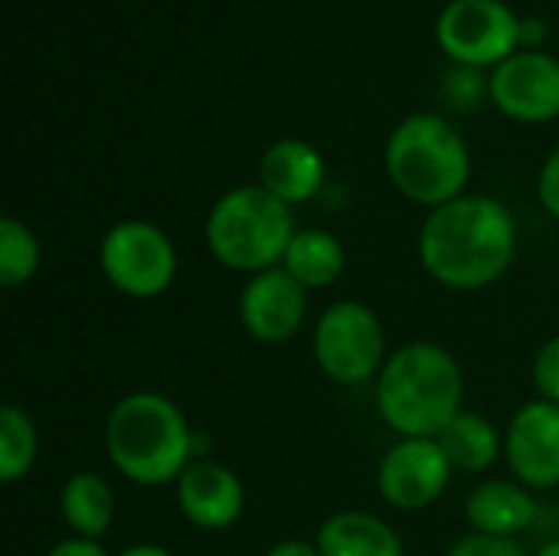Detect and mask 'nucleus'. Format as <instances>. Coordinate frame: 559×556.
Returning a JSON list of instances; mask_svg holds the SVG:
<instances>
[{"mask_svg":"<svg viewBox=\"0 0 559 556\" xmlns=\"http://www.w3.org/2000/svg\"><path fill=\"white\" fill-rule=\"evenodd\" d=\"M518 256L514 213L495 197H459L436 206L419 229V262L445 288L495 285Z\"/></svg>","mask_w":559,"mask_h":556,"instance_id":"nucleus-1","label":"nucleus"},{"mask_svg":"<svg viewBox=\"0 0 559 556\" xmlns=\"http://www.w3.org/2000/svg\"><path fill=\"white\" fill-rule=\"evenodd\" d=\"M462 367L436 341L396 347L377 377L380 419L400 439H439L462 413Z\"/></svg>","mask_w":559,"mask_h":556,"instance_id":"nucleus-2","label":"nucleus"},{"mask_svg":"<svg viewBox=\"0 0 559 556\" xmlns=\"http://www.w3.org/2000/svg\"><path fill=\"white\" fill-rule=\"evenodd\" d=\"M105 452L134 485H177L190 465L193 436L183 410L160 393H131L115 403L105 423Z\"/></svg>","mask_w":559,"mask_h":556,"instance_id":"nucleus-3","label":"nucleus"},{"mask_svg":"<svg viewBox=\"0 0 559 556\" xmlns=\"http://www.w3.org/2000/svg\"><path fill=\"white\" fill-rule=\"evenodd\" d=\"M386 174L393 187L419 206H445L465 197L472 154L452 121L436 111L403 118L386 141Z\"/></svg>","mask_w":559,"mask_h":556,"instance_id":"nucleus-4","label":"nucleus"},{"mask_svg":"<svg viewBox=\"0 0 559 556\" xmlns=\"http://www.w3.org/2000/svg\"><path fill=\"white\" fill-rule=\"evenodd\" d=\"M295 233L292 206L262 184L223 193L206 216V246L213 259L246 275L282 265Z\"/></svg>","mask_w":559,"mask_h":556,"instance_id":"nucleus-5","label":"nucleus"},{"mask_svg":"<svg viewBox=\"0 0 559 556\" xmlns=\"http://www.w3.org/2000/svg\"><path fill=\"white\" fill-rule=\"evenodd\" d=\"M314 360L328 380L341 387L380 377L386 364V338L373 308L360 301H334L314 324Z\"/></svg>","mask_w":559,"mask_h":556,"instance_id":"nucleus-6","label":"nucleus"},{"mask_svg":"<svg viewBox=\"0 0 559 556\" xmlns=\"http://www.w3.org/2000/svg\"><path fill=\"white\" fill-rule=\"evenodd\" d=\"M102 275L128 298H157L177 275V249L170 236L147 220L115 223L98 249Z\"/></svg>","mask_w":559,"mask_h":556,"instance_id":"nucleus-7","label":"nucleus"},{"mask_svg":"<svg viewBox=\"0 0 559 556\" xmlns=\"http://www.w3.org/2000/svg\"><path fill=\"white\" fill-rule=\"evenodd\" d=\"M524 26L501 0H452L436 23L439 46L462 66H501Z\"/></svg>","mask_w":559,"mask_h":556,"instance_id":"nucleus-8","label":"nucleus"},{"mask_svg":"<svg viewBox=\"0 0 559 556\" xmlns=\"http://www.w3.org/2000/svg\"><path fill=\"white\" fill-rule=\"evenodd\" d=\"M439 439H400L377 469V488L396 511H423L436 505L452 478Z\"/></svg>","mask_w":559,"mask_h":556,"instance_id":"nucleus-9","label":"nucleus"},{"mask_svg":"<svg viewBox=\"0 0 559 556\" xmlns=\"http://www.w3.org/2000/svg\"><path fill=\"white\" fill-rule=\"evenodd\" d=\"M308 318V288H301L282 265L252 275L239 295V321L259 344H285Z\"/></svg>","mask_w":559,"mask_h":556,"instance_id":"nucleus-10","label":"nucleus"},{"mask_svg":"<svg viewBox=\"0 0 559 556\" xmlns=\"http://www.w3.org/2000/svg\"><path fill=\"white\" fill-rule=\"evenodd\" d=\"M504 459L524 488L559 485V406L547 400L524 403L504 436Z\"/></svg>","mask_w":559,"mask_h":556,"instance_id":"nucleus-11","label":"nucleus"},{"mask_svg":"<svg viewBox=\"0 0 559 556\" xmlns=\"http://www.w3.org/2000/svg\"><path fill=\"white\" fill-rule=\"evenodd\" d=\"M495 105L527 125H540L559 115V59L547 52H518L504 59L491 75Z\"/></svg>","mask_w":559,"mask_h":556,"instance_id":"nucleus-12","label":"nucleus"},{"mask_svg":"<svg viewBox=\"0 0 559 556\" xmlns=\"http://www.w3.org/2000/svg\"><path fill=\"white\" fill-rule=\"evenodd\" d=\"M180 514L200 531H226L242 518L246 492L233 469L219 462H190L177 478Z\"/></svg>","mask_w":559,"mask_h":556,"instance_id":"nucleus-13","label":"nucleus"},{"mask_svg":"<svg viewBox=\"0 0 559 556\" xmlns=\"http://www.w3.org/2000/svg\"><path fill=\"white\" fill-rule=\"evenodd\" d=\"M259 177L262 187L282 203H308L324 187V157L301 138H282L262 154Z\"/></svg>","mask_w":559,"mask_h":556,"instance_id":"nucleus-14","label":"nucleus"},{"mask_svg":"<svg viewBox=\"0 0 559 556\" xmlns=\"http://www.w3.org/2000/svg\"><path fill=\"white\" fill-rule=\"evenodd\" d=\"M465 518L475 528V534L488 537H518L537 521V501L521 482H481L468 501Z\"/></svg>","mask_w":559,"mask_h":556,"instance_id":"nucleus-15","label":"nucleus"},{"mask_svg":"<svg viewBox=\"0 0 559 556\" xmlns=\"http://www.w3.org/2000/svg\"><path fill=\"white\" fill-rule=\"evenodd\" d=\"M318 551L321 556H403V541L377 514L341 511L318 528Z\"/></svg>","mask_w":559,"mask_h":556,"instance_id":"nucleus-16","label":"nucleus"},{"mask_svg":"<svg viewBox=\"0 0 559 556\" xmlns=\"http://www.w3.org/2000/svg\"><path fill=\"white\" fill-rule=\"evenodd\" d=\"M282 269L308 292L331 288L347 269V252L328 229H298L285 249Z\"/></svg>","mask_w":559,"mask_h":556,"instance_id":"nucleus-17","label":"nucleus"},{"mask_svg":"<svg viewBox=\"0 0 559 556\" xmlns=\"http://www.w3.org/2000/svg\"><path fill=\"white\" fill-rule=\"evenodd\" d=\"M62 521L72 528L75 537L98 541L108 534L115 518V495L111 485L98 472H75L59 495Z\"/></svg>","mask_w":559,"mask_h":556,"instance_id":"nucleus-18","label":"nucleus"},{"mask_svg":"<svg viewBox=\"0 0 559 556\" xmlns=\"http://www.w3.org/2000/svg\"><path fill=\"white\" fill-rule=\"evenodd\" d=\"M439 446L459 472H488L504 456V439L495 429V423L468 410H462L449 423V429L439 436Z\"/></svg>","mask_w":559,"mask_h":556,"instance_id":"nucleus-19","label":"nucleus"},{"mask_svg":"<svg viewBox=\"0 0 559 556\" xmlns=\"http://www.w3.org/2000/svg\"><path fill=\"white\" fill-rule=\"evenodd\" d=\"M39 452V436L26 410L16 403L0 406V482L16 485L29 475Z\"/></svg>","mask_w":559,"mask_h":556,"instance_id":"nucleus-20","label":"nucleus"},{"mask_svg":"<svg viewBox=\"0 0 559 556\" xmlns=\"http://www.w3.org/2000/svg\"><path fill=\"white\" fill-rule=\"evenodd\" d=\"M43 262V249L36 233L20 223L16 216L0 220V285L3 288H20L26 285Z\"/></svg>","mask_w":559,"mask_h":556,"instance_id":"nucleus-21","label":"nucleus"},{"mask_svg":"<svg viewBox=\"0 0 559 556\" xmlns=\"http://www.w3.org/2000/svg\"><path fill=\"white\" fill-rule=\"evenodd\" d=\"M534 387H537L540 400L559 406V334L544 341L534 357Z\"/></svg>","mask_w":559,"mask_h":556,"instance_id":"nucleus-22","label":"nucleus"},{"mask_svg":"<svg viewBox=\"0 0 559 556\" xmlns=\"http://www.w3.org/2000/svg\"><path fill=\"white\" fill-rule=\"evenodd\" d=\"M445 556H527L524 547L511 537H488V534H468L459 544H452V551Z\"/></svg>","mask_w":559,"mask_h":556,"instance_id":"nucleus-23","label":"nucleus"},{"mask_svg":"<svg viewBox=\"0 0 559 556\" xmlns=\"http://www.w3.org/2000/svg\"><path fill=\"white\" fill-rule=\"evenodd\" d=\"M537 197L544 203V210L559 220V147L544 161L540 177H537Z\"/></svg>","mask_w":559,"mask_h":556,"instance_id":"nucleus-24","label":"nucleus"},{"mask_svg":"<svg viewBox=\"0 0 559 556\" xmlns=\"http://www.w3.org/2000/svg\"><path fill=\"white\" fill-rule=\"evenodd\" d=\"M46 556H108L102 551L98 541H85V537H69V541H59Z\"/></svg>","mask_w":559,"mask_h":556,"instance_id":"nucleus-25","label":"nucleus"},{"mask_svg":"<svg viewBox=\"0 0 559 556\" xmlns=\"http://www.w3.org/2000/svg\"><path fill=\"white\" fill-rule=\"evenodd\" d=\"M265 556H321V551L318 544H308V541H282Z\"/></svg>","mask_w":559,"mask_h":556,"instance_id":"nucleus-26","label":"nucleus"},{"mask_svg":"<svg viewBox=\"0 0 559 556\" xmlns=\"http://www.w3.org/2000/svg\"><path fill=\"white\" fill-rule=\"evenodd\" d=\"M118 556H174L167 547H157V544H134V547H124Z\"/></svg>","mask_w":559,"mask_h":556,"instance_id":"nucleus-27","label":"nucleus"},{"mask_svg":"<svg viewBox=\"0 0 559 556\" xmlns=\"http://www.w3.org/2000/svg\"><path fill=\"white\" fill-rule=\"evenodd\" d=\"M534 556H559V541H554V544H547V547H540Z\"/></svg>","mask_w":559,"mask_h":556,"instance_id":"nucleus-28","label":"nucleus"}]
</instances>
